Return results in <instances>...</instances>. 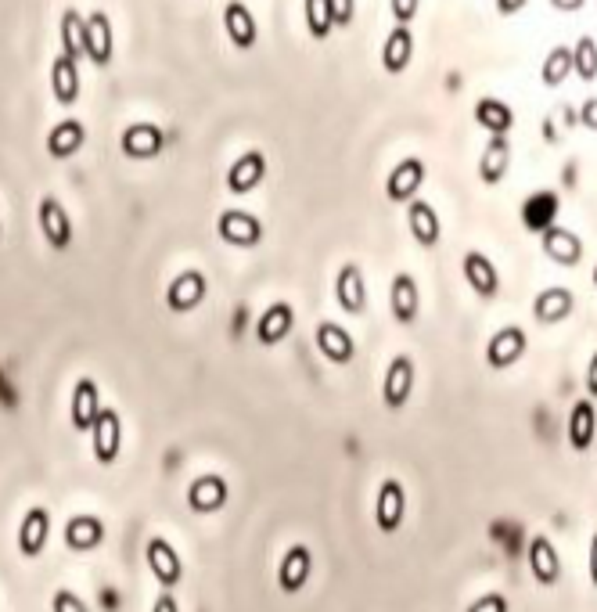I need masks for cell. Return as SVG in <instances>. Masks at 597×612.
Here are the masks:
<instances>
[{"label": "cell", "mask_w": 597, "mask_h": 612, "mask_svg": "<svg viewBox=\"0 0 597 612\" xmlns=\"http://www.w3.org/2000/svg\"><path fill=\"white\" fill-rule=\"evenodd\" d=\"M216 234L227 245H234V249H252V245L263 242V224L252 213H245V209H227L216 220Z\"/></svg>", "instance_id": "obj_1"}, {"label": "cell", "mask_w": 597, "mask_h": 612, "mask_svg": "<svg viewBox=\"0 0 597 612\" xmlns=\"http://www.w3.org/2000/svg\"><path fill=\"white\" fill-rule=\"evenodd\" d=\"M540 245H544V256L558 267H576L583 260V238L569 227H547L540 231Z\"/></svg>", "instance_id": "obj_2"}, {"label": "cell", "mask_w": 597, "mask_h": 612, "mask_svg": "<svg viewBox=\"0 0 597 612\" xmlns=\"http://www.w3.org/2000/svg\"><path fill=\"white\" fill-rule=\"evenodd\" d=\"M83 54L101 69L112 62V22L105 11H90L83 18Z\"/></svg>", "instance_id": "obj_3"}, {"label": "cell", "mask_w": 597, "mask_h": 612, "mask_svg": "<svg viewBox=\"0 0 597 612\" xmlns=\"http://www.w3.org/2000/svg\"><path fill=\"white\" fill-rule=\"evenodd\" d=\"M403 515H407V494H403L400 479H385L382 490H378L375 501V522L382 533H396L403 526Z\"/></svg>", "instance_id": "obj_4"}, {"label": "cell", "mask_w": 597, "mask_h": 612, "mask_svg": "<svg viewBox=\"0 0 597 612\" xmlns=\"http://www.w3.org/2000/svg\"><path fill=\"white\" fill-rule=\"evenodd\" d=\"M421 184H425V162L410 155L393 166V173L385 180V195H389V202H410L421 191Z\"/></svg>", "instance_id": "obj_5"}, {"label": "cell", "mask_w": 597, "mask_h": 612, "mask_svg": "<svg viewBox=\"0 0 597 612\" xmlns=\"http://www.w3.org/2000/svg\"><path fill=\"white\" fill-rule=\"evenodd\" d=\"M94 458L101 465H112L119 458V447H123V422H119V411L112 407H101L98 422H94Z\"/></svg>", "instance_id": "obj_6"}, {"label": "cell", "mask_w": 597, "mask_h": 612, "mask_svg": "<svg viewBox=\"0 0 597 612\" xmlns=\"http://www.w3.org/2000/svg\"><path fill=\"white\" fill-rule=\"evenodd\" d=\"M410 389H414V360L410 357H396L389 368H385V382H382V400L389 411H400L407 407Z\"/></svg>", "instance_id": "obj_7"}, {"label": "cell", "mask_w": 597, "mask_h": 612, "mask_svg": "<svg viewBox=\"0 0 597 612\" xmlns=\"http://www.w3.org/2000/svg\"><path fill=\"white\" fill-rule=\"evenodd\" d=\"M335 303L346 310V314H364L367 310V281L360 263H346L335 278Z\"/></svg>", "instance_id": "obj_8"}, {"label": "cell", "mask_w": 597, "mask_h": 612, "mask_svg": "<svg viewBox=\"0 0 597 612\" xmlns=\"http://www.w3.org/2000/svg\"><path fill=\"white\" fill-rule=\"evenodd\" d=\"M522 353H526V332L522 328H500L497 335H493L490 342H486V364L497 371L511 368V364H518L522 360Z\"/></svg>", "instance_id": "obj_9"}, {"label": "cell", "mask_w": 597, "mask_h": 612, "mask_svg": "<svg viewBox=\"0 0 597 612\" xmlns=\"http://www.w3.org/2000/svg\"><path fill=\"white\" fill-rule=\"evenodd\" d=\"M40 231H44V238H47V245L51 249H69L72 245V220H69V213H65V206L58 202V198H51L47 195L44 202H40Z\"/></svg>", "instance_id": "obj_10"}, {"label": "cell", "mask_w": 597, "mask_h": 612, "mask_svg": "<svg viewBox=\"0 0 597 612\" xmlns=\"http://www.w3.org/2000/svg\"><path fill=\"white\" fill-rule=\"evenodd\" d=\"M407 227H410V234H414V242H418L421 249H432V245H439V238H443L439 213L428 206L425 198H410V202H407Z\"/></svg>", "instance_id": "obj_11"}, {"label": "cell", "mask_w": 597, "mask_h": 612, "mask_svg": "<svg viewBox=\"0 0 597 612\" xmlns=\"http://www.w3.org/2000/svg\"><path fill=\"white\" fill-rule=\"evenodd\" d=\"M144 558H148V566H152L155 580H159L162 587H177L180 584L184 566H180L177 551H173V544L166 537H152V540H148V551H144Z\"/></svg>", "instance_id": "obj_12"}, {"label": "cell", "mask_w": 597, "mask_h": 612, "mask_svg": "<svg viewBox=\"0 0 597 612\" xmlns=\"http://www.w3.org/2000/svg\"><path fill=\"white\" fill-rule=\"evenodd\" d=\"M166 148V134L155 123H134L123 130V155L130 159H155Z\"/></svg>", "instance_id": "obj_13"}, {"label": "cell", "mask_w": 597, "mask_h": 612, "mask_svg": "<svg viewBox=\"0 0 597 612\" xmlns=\"http://www.w3.org/2000/svg\"><path fill=\"white\" fill-rule=\"evenodd\" d=\"M205 299V278L198 274V270H184V274H177V278L170 281V288H166V306H170L173 314H188V310H195L198 303Z\"/></svg>", "instance_id": "obj_14"}, {"label": "cell", "mask_w": 597, "mask_h": 612, "mask_svg": "<svg viewBox=\"0 0 597 612\" xmlns=\"http://www.w3.org/2000/svg\"><path fill=\"white\" fill-rule=\"evenodd\" d=\"M263 177H267V159H263V152H245L231 162V170H227V188H231L234 195H249L252 188L263 184Z\"/></svg>", "instance_id": "obj_15"}, {"label": "cell", "mask_w": 597, "mask_h": 612, "mask_svg": "<svg viewBox=\"0 0 597 612\" xmlns=\"http://www.w3.org/2000/svg\"><path fill=\"white\" fill-rule=\"evenodd\" d=\"M389 310L400 324H414L421 310V292L414 274H396L393 285H389Z\"/></svg>", "instance_id": "obj_16"}, {"label": "cell", "mask_w": 597, "mask_h": 612, "mask_svg": "<svg viewBox=\"0 0 597 612\" xmlns=\"http://www.w3.org/2000/svg\"><path fill=\"white\" fill-rule=\"evenodd\" d=\"M529 569H533V580L540 587H554L562 580V562H558V551H554L551 537L529 540Z\"/></svg>", "instance_id": "obj_17"}, {"label": "cell", "mask_w": 597, "mask_h": 612, "mask_svg": "<svg viewBox=\"0 0 597 612\" xmlns=\"http://www.w3.org/2000/svg\"><path fill=\"white\" fill-rule=\"evenodd\" d=\"M317 350L331 360V364H349V360L357 357V346H353V335L335 321H321L317 324Z\"/></svg>", "instance_id": "obj_18"}, {"label": "cell", "mask_w": 597, "mask_h": 612, "mask_svg": "<svg viewBox=\"0 0 597 612\" xmlns=\"http://www.w3.org/2000/svg\"><path fill=\"white\" fill-rule=\"evenodd\" d=\"M310 548H303V544H292V548L285 551V558H281V569H277V584H281V591L285 594H299L306 587V580H310Z\"/></svg>", "instance_id": "obj_19"}, {"label": "cell", "mask_w": 597, "mask_h": 612, "mask_svg": "<svg viewBox=\"0 0 597 612\" xmlns=\"http://www.w3.org/2000/svg\"><path fill=\"white\" fill-rule=\"evenodd\" d=\"M51 94L65 108L80 101V62H72L69 54H58L51 62Z\"/></svg>", "instance_id": "obj_20"}, {"label": "cell", "mask_w": 597, "mask_h": 612, "mask_svg": "<svg viewBox=\"0 0 597 612\" xmlns=\"http://www.w3.org/2000/svg\"><path fill=\"white\" fill-rule=\"evenodd\" d=\"M223 29H227V36H231V44L241 47V51H249L259 36L252 8L249 4H241V0H227V8H223Z\"/></svg>", "instance_id": "obj_21"}, {"label": "cell", "mask_w": 597, "mask_h": 612, "mask_svg": "<svg viewBox=\"0 0 597 612\" xmlns=\"http://www.w3.org/2000/svg\"><path fill=\"white\" fill-rule=\"evenodd\" d=\"M511 170V141L508 134H493L490 144L482 148V159H479V177L482 184H500V180L508 177Z\"/></svg>", "instance_id": "obj_22"}, {"label": "cell", "mask_w": 597, "mask_h": 612, "mask_svg": "<svg viewBox=\"0 0 597 612\" xmlns=\"http://www.w3.org/2000/svg\"><path fill=\"white\" fill-rule=\"evenodd\" d=\"M292 324H295V310L288 303L267 306V310L259 314V321H256V342H259V346H277L281 339H288Z\"/></svg>", "instance_id": "obj_23"}, {"label": "cell", "mask_w": 597, "mask_h": 612, "mask_svg": "<svg viewBox=\"0 0 597 612\" xmlns=\"http://www.w3.org/2000/svg\"><path fill=\"white\" fill-rule=\"evenodd\" d=\"M47 537H51V515H47V508H29L22 526H18V551L26 558H36L44 551Z\"/></svg>", "instance_id": "obj_24"}, {"label": "cell", "mask_w": 597, "mask_h": 612, "mask_svg": "<svg viewBox=\"0 0 597 612\" xmlns=\"http://www.w3.org/2000/svg\"><path fill=\"white\" fill-rule=\"evenodd\" d=\"M597 440V407L590 400H576L569 411V443L572 450H590Z\"/></svg>", "instance_id": "obj_25"}, {"label": "cell", "mask_w": 597, "mask_h": 612, "mask_svg": "<svg viewBox=\"0 0 597 612\" xmlns=\"http://www.w3.org/2000/svg\"><path fill=\"white\" fill-rule=\"evenodd\" d=\"M572 306H576V296H572V288H562L554 285L547 288V292H540L533 303V317L540 324H558L565 321V317L572 314Z\"/></svg>", "instance_id": "obj_26"}, {"label": "cell", "mask_w": 597, "mask_h": 612, "mask_svg": "<svg viewBox=\"0 0 597 612\" xmlns=\"http://www.w3.org/2000/svg\"><path fill=\"white\" fill-rule=\"evenodd\" d=\"M98 414H101L98 386H94V378H80L76 389H72V425L80 432H90L94 422H98Z\"/></svg>", "instance_id": "obj_27"}, {"label": "cell", "mask_w": 597, "mask_h": 612, "mask_svg": "<svg viewBox=\"0 0 597 612\" xmlns=\"http://www.w3.org/2000/svg\"><path fill=\"white\" fill-rule=\"evenodd\" d=\"M464 278H468L472 292H479L482 299L497 296L500 274H497V267L490 263V256H482V252H468V256H464Z\"/></svg>", "instance_id": "obj_28"}, {"label": "cell", "mask_w": 597, "mask_h": 612, "mask_svg": "<svg viewBox=\"0 0 597 612\" xmlns=\"http://www.w3.org/2000/svg\"><path fill=\"white\" fill-rule=\"evenodd\" d=\"M83 141H87V130H83L80 119H62V123H54L51 134H47V152H51L54 159H69V155L80 152Z\"/></svg>", "instance_id": "obj_29"}, {"label": "cell", "mask_w": 597, "mask_h": 612, "mask_svg": "<svg viewBox=\"0 0 597 612\" xmlns=\"http://www.w3.org/2000/svg\"><path fill=\"white\" fill-rule=\"evenodd\" d=\"M558 195L554 191H536V195L526 198V206H522V224L529 227V231H547V227L558 220Z\"/></svg>", "instance_id": "obj_30"}, {"label": "cell", "mask_w": 597, "mask_h": 612, "mask_svg": "<svg viewBox=\"0 0 597 612\" xmlns=\"http://www.w3.org/2000/svg\"><path fill=\"white\" fill-rule=\"evenodd\" d=\"M410 54H414V36H410L407 26H400V22H396V29H393L389 36H385V44H382V65H385V72L400 76V72L410 65Z\"/></svg>", "instance_id": "obj_31"}, {"label": "cell", "mask_w": 597, "mask_h": 612, "mask_svg": "<svg viewBox=\"0 0 597 612\" xmlns=\"http://www.w3.org/2000/svg\"><path fill=\"white\" fill-rule=\"evenodd\" d=\"M223 501H227V483H223L220 476H202L191 483L188 504L195 512L209 515V512H216V508H223Z\"/></svg>", "instance_id": "obj_32"}, {"label": "cell", "mask_w": 597, "mask_h": 612, "mask_svg": "<svg viewBox=\"0 0 597 612\" xmlns=\"http://www.w3.org/2000/svg\"><path fill=\"white\" fill-rule=\"evenodd\" d=\"M475 123L482 130H490V134H511V126H515V112L500 98H482L475 105Z\"/></svg>", "instance_id": "obj_33"}, {"label": "cell", "mask_w": 597, "mask_h": 612, "mask_svg": "<svg viewBox=\"0 0 597 612\" xmlns=\"http://www.w3.org/2000/svg\"><path fill=\"white\" fill-rule=\"evenodd\" d=\"M65 540H69L72 551H90L105 540V526H101V519H94V515H80V519L69 522Z\"/></svg>", "instance_id": "obj_34"}, {"label": "cell", "mask_w": 597, "mask_h": 612, "mask_svg": "<svg viewBox=\"0 0 597 612\" xmlns=\"http://www.w3.org/2000/svg\"><path fill=\"white\" fill-rule=\"evenodd\" d=\"M569 72H572V47H554L544 58V65H540V80H544V87H562L569 80Z\"/></svg>", "instance_id": "obj_35"}, {"label": "cell", "mask_w": 597, "mask_h": 612, "mask_svg": "<svg viewBox=\"0 0 597 612\" xmlns=\"http://www.w3.org/2000/svg\"><path fill=\"white\" fill-rule=\"evenodd\" d=\"M572 72H576L583 83L597 80V40L594 36H580V40H576V47H572Z\"/></svg>", "instance_id": "obj_36"}, {"label": "cell", "mask_w": 597, "mask_h": 612, "mask_svg": "<svg viewBox=\"0 0 597 612\" xmlns=\"http://www.w3.org/2000/svg\"><path fill=\"white\" fill-rule=\"evenodd\" d=\"M62 54H69L72 62H80L83 54V18L76 8L62 11Z\"/></svg>", "instance_id": "obj_37"}, {"label": "cell", "mask_w": 597, "mask_h": 612, "mask_svg": "<svg viewBox=\"0 0 597 612\" xmlns=\"http://www.w3.org/2000/svg\"><path fill=\"white\" fill-rule=\"evenodd\" d=\"M306 26H310L313 40H328L331 29H335V18H331L328 0H306Z\"/></svg>", "instance_id": "obj_38"}, {"label": "cell", "mask_w": 597, "mask_h": 612, "mask_svg": "<svg viewBox=\"0 0 597 612\" xmlns=\"http://www.w3.org/2000/svg\"><path fill=\"white\" fill-rule=\"evenodd\" d=\"M331 4V18H335V26L346 29L353 26V18H357V0H328Z\"/></svg>", "instance_id": "obj_39"}, {"label": "cell", "mask_w": 597, "mask_h": 612, "mask_svg": "<svg viewBox=\"0 0 597 612\" xmlns=\"http://www.w3.org/2000/svg\"><path fill=\"white\" fill-rule=\"evenodd\" d=\"M511 605H508V594H482L479 602H472V609L468 612H508Z\"/></svg>", "instance_id": "obj_40"}, {"label": "cell", "mask_w": 597, "mask_h": 612, "mask_svg": "<svg viewBox=\"0 0 597 612\" xmlns=\"http://www.w3.org/2000/svg\"><path fill=\"white\" fill-rule=\"evenodd\" d=\"M389 8H393V18L400 22V26H407V22H414L421 11V0H389Z\"/></svg>", "instance_id": "obj_41"}, {"label": "cell", "mask_w": 597, "mask_h": 612, "mask_svg": "<svg viewBox=\"0 0 597 612\" xmlns=\"http://www.w3.org/2000/svg\"><path fill=\"white\" fill-rule=\"evenodd\" d=\"M54 612H87V609H83V602L72 591H58L54 594Z\"/></svg>", "instance_id": "obj_42"}, {"label": "cell", "mask_w": 597, "mask_h": 612, "mask_svg": "<svg viewBox=\"0 0 597 612\" xmlns=\"http://www.w3.org/2000/svg\"><path fill=\"white\" fill-rule=\"evenodd\" d=\"M580 123L587 126V130H594V134H597V98L583 101V108H580Z\"/></svg>", "instance_id": "obj_43"}, {"label": "cell", "mask_w": 597, "mask_h": 612, "mask_svg": "<svg viewBox=\"0 0 597 612\" xmlns=\"http://www.w3.org/2000/svg\"><path fill=\"white\" fill-rule=\"evenodd\" d=\"M526 4H529V0H497V11L508 18V15H518V11L526 8Z\"/></svg>", "instance_id": "obj_44"}, {"label": "cell", "mask_w": 597, "mask_h": 612, "mask_svg": "<svg viewBox=\"0 0 597 612\" xmlns=\"http://www.w3.org/2000/svg\"><path fill=\"white\" fill-rule=\"evenodd\" d=\"M152 612H180L177 609V598L170 594V587H166V594H159V602H155Z\"/></svg>", "instance_id": "obj_45"}, {"label": "cell", "mask_w": 597, "mask_h": 612, "mask_svg": "<svg viewBox=\"0 0 597 612\" xmlns=\"http://www.w3.org/2000/svg\"><path fill=\"white\" fill-rule=\"evenodd\" d=\"M587 393L597 400V353L590 357V368H587Z\"/></svg>", "instance_id": "obj_46"}, {"label": "cell", "mask_w": 597, "mask_h": 612, "mask_svg": "<svg viewBox=\"0 0 597 612\" xmlns=\"http://www.w3.org/2000/svg\"><path fill=\"white\" fill-rule=\"evenodd\" d=\"M587 0H551V8H558V11H580Z\"/></svg>", "instance_id": "obj_47"}, {"label": "cell", "mask_w": 597, "mask_h": 612, "mask_svg": "<svg viewBox=\"0 0 597 612\" xmlns=\"http://www.w3.org/2000/svg\"><path fill=\"white\" fill-rule=\"evenodd\" d=\"M590 580H594V587H597V533L590 537Z\"/></svg>", "instance_id": "obj_48"}, {"label": "cell", "mask_w": 597, "mask_h": 612, "mask_svg": "<svg viewBox=\"0 0 597 612\" xmlns=\"http://www.w3.org/2000/svg\"><path fill=\"white\" fill-rule=\"evenodd\" d=\"M594 288H597V267H594Z\"/></svg>", "instance_id": "obj_49"}]
</instances>
